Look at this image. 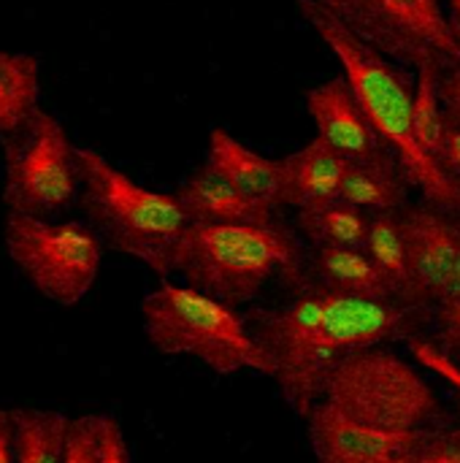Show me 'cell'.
Segmentation results:
<instances>
[{"instance_id": "obj_1", "label": "cell", "mask_w": 460, "mask_h": 463, "mask_svg": "<svg viewBox=\"0 0 460 463\" xmlns=\"http://www.w3.org/2000/svg\"><path fill=\"white\" fill-rule=\"evenodd\" d=\"M420 309L401 301L344 296L306 279L290 301L258 309L247 323L274 366L271 380L285 404L306 420L339 361L366 347L415 339Z\"/></svg>"}, {"instance_id": "obj_2", "label": "cell", "mask_w": 460, "mask_h": 463, "mask_svg": "<svg viewBox=\"0 0 460 463\" xmlns=\"http://www.w3.org/2000/svg\"><path fill=\"white\" fill-rule=\"evenodd\" d=\"M298 11L342 62L361 109L366 111L382 144L399 160L409 184L423 193L426 203L460 214V187L447 179L439 163L418 144L412 125L415 90L401 68L350 33L320 0H298Z\"/></svg>"}, {"instance_id": "obj_3", "label": "cell", "mask_w": 460, "mask_h": 463, "mask_svg": "<svg viewBox=\"0 0 460 463\" xmlns=\"http://www.w3.org/2000/svg\"><path fill=\"white\" fill-rule=\"evenodd\" d=\"M304 266L298 236L277 220L241 225L190 222L174 260V271L190 288L233 309L258 298L277 274L301 288L309 279Z\"/></svg>"}, {"instance_id": "obj_4", "label": "cell", "mask_w": 460, "mask_h": 463, "mask_svg": "<svg viewBox=\"0 0 460 463\" xmlns=\"http://www.w3.org/2000/svg\"><path fill=\"white\" fill-rule=\"evenodd\" d=\"M76 163L79 201L103 244L141 260L165 279L174 271L179 241L190 225L176 193L138 184L87 146H76Z\"/></svg>"}, {"instance_id": "obj_5", "label": "cell", "mask_w": 460, "mask_h": 463, "mask_svg": "<svg viewBox=\"0 0 460 463\" xmlns=\"http://www.w3.org/2000/svg\"><path fill=\"white\" fill-rule=\"evenodd\" d=\"M314 404L358 426L390 434H431L445 420L437 391L385 345L339 361Z\"/></svg>"}, {"instance_id": "obj_6", "label": "cell", "mask_w": 460, "mask_h": 463, "mask_svg": "<svg viewBox=\"0 0 460 463\" xmlns=\"http://www.w3.org/2000/svg\"><path fill=\"white\" fill-rule=\"evenodd\" d=\"M141 317L149 345L163 355L195 358L222 377L239 372L274 374L249 323L233 307L190 285L163 279L157 290L144 296Z\"/></svg>"}, {"instance_id": "obj_7", "label": "cell", "mask_w": 460, "mask_h": 463, "mask_svg": "<svg viewBox=\"0 0 460 463\" xmlns=\"http://www.w3.org/2000/svg\"><path fill=\"white\" fill-rule=\"evenodd\" d=\"M5 252L43 298L73 307L98 279L103 239L84 222H52L46 217L8 212Z\"/></svg>"}, {"instance_id": "obj_8", "label": "cell", "mask_w": 460, "mask_h": 463, "mask_svg": "<svg viewBox=\"0 0 460 463\" xmlns=\"http://www.w3.org/2000/svg\"><path fill=\"white\" fill-rule=\"evenodd\" d=\"M363 43L407 68L447 71L460 62L439 0H320Z\"/></svg>"}, {"instance_id": "obj_9", "label": "cell", "mask_w": 460, "mask_h": 463, "mask_svg": "<svg viewBox=\"0 0 460 463\" xmlns=\"http://www.w3.org/2000/svg\"><path fill=\"white\" fill-rule=\"evenodd\" d=\"M3 146L8 212L49 220L73 203L79 193L76 146L49 111L38 109L22 130L3 138Z\"/></svg>"}, {"instance_id": "obj_10", "label": "cell", "mask_w": 460, "mask_h": 463, "mask_svg": "<svg viewBox=\"0 0 460 463\" xmlns=\"http://www.w3.org/2000/svg\"><path fill=\"white\" fill-rule=\"evenodd\" d=\"M309 445L317 463H415L437 434H390L344 420L314 404L306 415Z\"/></svg>"}, {"instance_id": "obj_11", "label": "cell", "mask_w": 460, "mask_h": 463, "mask_svg": "<svg viewBox=\"0 0 460 463\" xmlns=\"http://www.w3.org/2000/svg\"><path fill=\"white\" fill-rule=\"evenodd\" d=\"M401 225L409 244L418 304H439L460 250V222L434 203H407Z\"/></svg>"}, {"instance_id": "obj_12", "label": "cell", "mask_w": 460, "mask_h": 463, "mask_svg": "<svg viewBox=\"0 0 460 463\" xmlns=\"http://www.w3.org/2000/svg\"><path fill=\"white\" fill-rule=\"evenodd\" d=\"M306 111L317 128V138H323L350 163H377L393 155L361 109L347 76H336L312 87L306 92Z\"/></svg>"}, {"instance_id": "obj_13", "label": "cell", "mask_w": 460, "mask_h": 463, "mask_svg": "<svg viewBox=\"0 0 460 463\" xmlns=\"http://www.w3.org/2000/svg\"><path fill=\"white\" fill-rule=\"evenodd\" d=\"M214 171H220L233 187H239L252 201L268 206L277 212L285 206V165L282 160H271L247 144H241L236 136H230L225 128H214L209 133V160Z\"/></svg>"}, {"instance_id": "obj_14", "label": "cell", "mask_w": 460, "mask_h": 463, "mask_svg": "<svg viewBox=\"0 0 460 463\" xmlns=\"http://www.w3.org/2000/svg\"><path fill=\"white\" fill-rule=\"evenodd\" d=\"M190 222L206 225H241V222H268L274 212L239 187H233L220 171L203 163L176 193Z\"/></svg>"}, {"instance_id": "obj_15", "label": "cell", "mask_w": 460, "mask_h": 463, "mask_svg": "<svg viewBox=\"0 0 460 463\" xmlns=\"http://www.w3.org/2000/svg\"><path fill=\"white\" fill-rule=\"evenodd\" d=\"M282 165H285V206L306 209L339 198L352 163L314 136L298 152L287 155Z\"/></svg>"}, {"instance_id": "obj_16", "label": "cell", "mask_w": 460, "mask_h": 463, "mask_svg": "<svg viewBox=\"0 0 460 463\" xmlns=\"http://www.w3.org/2000/svg\"><path fill=\"white\" fill-rule=\"evenodd\" d=\"M312 279L328 290L371 298V301H399L390 282L382 277L377 263L366 250L352 247H314L312 258Z\"/></svg>"}, {"instance_id": "obj_17", "label": "cell", "mask_w": 460, "mask_h": 463, "mask_svg": "<svg viewBox=\"0 0 460 463\" xmlns=\"http://www.w3.org/2000/svg\"><path fill=\"white\" fill-rule=\"evenodd\" d=\"M409 187L412 184L407 174L401 171L399 160L390 155L377 163H352L339 198L369 214H385V212H401L407 206Z\"/></svg>"}, {"instance_id": "obj_18", "label": "cell", "mask_w": 460, "mask_h": 463, "mask_svg": "<svg viewBox=\"0 0 460 463\" xmlns=\"http://www.w3.org/2000/svg\"><path fill=\"white\" fill-rule=\"evenodd\" d=\"M41 62L27 52H0V138L22 130L41 109Z\"/></svg>"}, {"instance_id": "obj_19", "label": "cell", "mask_w": 460, "mask_h": 463, "mask_svg": "<svg viewBox=\"0 0 460 463\" xmlns=\"http://www.w3.org/2000/svg\"><path fill=\"white\" fill-rule=\"evenodd\" d=\"M369 258L377 263L382 277L390 282L396 290V298L409 307H420L415 296V274H412V258H409V244L407 233L401 225L399 212H385V214H371V228L366 247Z\"/></svg>"}, {"instance_id": "obj_20", "label": "cell", "mask_w": 460, "mask_h": 463, "mask_svg": "<svg viewBox=\"0 0 460 463\" xmlns=\"http://www.w3.org/2000/svg\"><path fill=\"white\" fill-rule=\"evenodd\" d=\"M369 228H371V214L342 198L298 209V231L314 247L363 250L369 239Z\"/></svg>"}, {"instance_id": "obj_21", "label": "cell", "mask_w": 460, "mask_h": 463, "mask_svg": "<svg viewBox=\"0 0 460 463\" xmlns=\"http://www.w3.org/2000/svg\"><path fill=\"white\" fill-rule=\"evenodd\" d=\"M11 418L16 463H62L70 418L33 407H16L11 410Z\"/></svg>"}, {"instance_id": "obj_22", "label": "cell", "mask_w": 460, "mask_h": 463, "mask_svg": "<svg viewBox=\"0 0 460 463\" xmlns=\"http://www.w3.org/2000/svg\"><path fill=\"white\" fill-rule=\"evenodd\" d=\"M415 92H412V125H415V136L418 144L437 160L447 130H450V119L445 114L442 98H439V68H418L415 71Z\"/></svg>"}, {"instance_id": "obj_23", "label": "cell", "mask_w": 460, "mask_h": 463, "mask_svg": "<svg viewBox=\"0 0 460 463\" xmlns=\"http://www.w3.org/2000/svg\"><path fill=\"white\" fill-rule=\"evenodd\" d=\"M62 463H98V415L70 418Z\"/></svg>"}, {"instance_id": "obj_24", "label": "cell", "mask_w": 460, "mask_h": 463, "mask_svg": "<svg viewBox=\"0 0 460 463\" xmlns=\"http://www.w3.org/2000/svg\"><path fill=\"white\" fill-rule=\"evenodd\" d=\"M409 350H412V355H415V361H418L420 366H426V369L434 372L437 377H445L450 385H455L460 391V366L445 353V350H442V347H437V345H431V342L415 336V339H409Z\"/></svg>"}, {"instance_id": "obj_25", "label": "cell", "mask_w": 460, "mask_h": 463, "mask_svg": "<svg viewBox=\"0 0 460 463\" xmlns=\"http://www.w3.org/2000/svg\"><path fill=\"white\" fill-rule=\"evenodd\" d=\"M98 463H130L125 434L108 415H98Z\"/></svg>"}, {"instance_id": "obj_26", "label": "cell", "mask_w": 460, "mask_h": 463, "mask_svg": "<svg viewBox=\"0 0 460 463\" xmlns=\"http://www.w3.org/2000/svg\"><path fill=\"white\" fill-rule=\"evenodd\" d=\"M437 326H439V345L442 350L458 353L460 350V301L437 304Z\"/></svg>"}, {"instance_id": "obj_27", "label": "cell", "mask_w": 460, "mask_h": 463, "mask_svg": "<svg viewBox=\"0 0 460 463\" xmlns=\"http://www.w3.org/2000/svg\"><path fill=\"white\" fill-rule=\"evenodd\" d=\"M439 98L445 106V114L453 128H460V62L442 71L439 76Z\"/></svg>"}, {"instance_id": "obj_28", "label": "cell", "mask_w": 460, "mask_h": 463, "mask_svg": "<svg viewBox=\"0 0 460 463\" xmlns=\"http://www.w3.org/2000/svg\"><path fill=\"white\" fill-rule=\"evenodd\" d=\"M439 168L447 174L450 182H455L460 187V128H453L447 130V138H445V146L437 157Z\"/></svg>"}, {"instance_id": "obj_29", "label": "cell", "mask_w": 460, "mask_h": 463, "mask_svg": "<svg viewBox=\"0 0 460 463\" xmlns=\"http://www.w3.org/2000/svg\"><path fill=\"white\" fill-rule=\"evenodd\" d=\"M0 463H16V453H14V418H11V410H0Z\"/></svg>"}, {"instance_id": "obj_30", "label": "cell", "mask_w": 460, "mask_h": 463, "mask_svg": "<svg viewBox=\"0 0 460 463\" xmlns=\"http://www.w3.org/2000/svg\"><path fill=\"white\" fill-rule=\"evenodd\" d=\"M453 301H460V250H458V260L453 266V274H450V282L439 298V304H453Z\"/></svg>"}, {"instance_id": "obj_31", "label": "cell", "mask_w": 460, "mask_h": 463, "mask_svg": "<svg viewBox=\"0 0 460 463\" xmlns=\"http://www.w3.org/2000/svg\"><path fill=\"white\" fill-rule=\"evenodd\" d=\"M445 3H447V22H450L453 38L460 46V0H445Z\"/></svg>"}, {"instance_id": "obj_32", "label": "cell", "mask_w": 460, "mask_h": 463, "mask_svg": "<svg viewBox=\"0 0 460 463\" xmlns=\"http://www.w3.org/2000/svg\"><path fill=\"white\" fill-rule=\"evenodd\" d=\"M447 431H450V437H453V442L458 445V450H460V426H458V429H447Z\"/></svg>"}]
</instances>
